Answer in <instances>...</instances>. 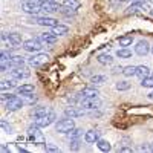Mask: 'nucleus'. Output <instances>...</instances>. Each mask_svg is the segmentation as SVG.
Wrapping results in <instances>:
<instances>
[{
  "mask_svg": "<svg viewBox=\"0 0 153 153\" xmlns=\"http://www.w3.org/2000/svg\"><path fill=\"white\" fill-rule=\"evenodd\" d=\"M8 40L14 45L16 48H19V46L22 45V35L17 34V32H9V34H8Z\"/></svg>",
  "mask_w": 153,
  "mask_h": 153,
  "instance_id": "412c9836",
  "label": "nucleus"
},
{
  "mask_svg": "<svg viewBox=\"0 0 153 153\" xmlns=\"http://www.w3.org/2000/svg\"><path fill=\"white\" fill-rule=\"evenodd\" d=\"M52 32L55 34V35H65V34H68L69 32V28L66 26V25H57V26H54L52 28Z\"/></svg>",
  "mask_w": 153,
  "mask_h": 153,
  "instance_id": "393cba45",
  "label": "nucleus"
},
{
  "mask_svg": "<svg viewBox=\"0 0 153 153\" xmlns=\"http://www.w3.org/2000/svg\"><path fill=\"white\" fill-rule=\"evenodd\" d=\"M120 152L121 153H129V152H132V147H120Z\"/></svg>",
  "mask_w": 153,
  "mask_h": 153,
  "instance_id": "a19ab883",
  "label": "nucleus"
},
{
  "mask_svg": "<svg viewBox=\"0 0 153 153\" xmlns=\"http://www.w3.org/2000/svg\"><path fill=\"white\" fill-rule=\"evenodd\" d=\"M38 40H40L42 43H46V45H54L57 42V35L54 32H45V34H42L40 37H38Z\"/></svg>",
  "mask_w": 153,
  "mask_h": 153,
  "instance_id": "2eb2a0df",
  "label": "nucleus"
},
{
  "mask_svg": "<svg viewBox=\"0 0 153 153\" xmlns=\"http://www.w3.org/2000/svg\"><path fill=\"white\" fill-rule=\"evenodd\" d=\"M97 60H98L100 65H112V63H113V58L109 54H100L97 57Z\"/></svg>",
  "mask_w": 153,
  "mask_h": 153,
  "instance_id": "b1692460",
  "label": "nucleus"
},
{
  "mask_svg": "<svg viewBox=\"0 0 153 153\" xmlns=\"http://www.w3.org/2000/svg\"><path fill=\"white\" fill-rule=\"evenodd\" d=\"M147 9H150L147 2H143V0H136V2H133L129 8H127L126 14H135V12H139V11H147Z\"/></svg>",
  "mask_w": 153,
  "mask_h": 153,
  "instance_id": "1a4fd4ad",
  "label": "nucleus"
},
{
  "mask_svg": "<svg viewBox=\"0 0 153 153\" xmlns=\"http://www.w3.org/2000/svg\"><path fill=\"white\" fill-rule=\"evenodd\" d=\"M2 152H9V150H8V147H6V146H2Z\"/></svg>",
  "mask_w": 153,
  "mask_h": 153,
  "instance_id": "37998d69",
  "label": "nucleus"
},
{
  "mask_svg": "<svg viewBox=\"0 0 153 153\" xmlns=\"http://www.w3.org/2000/svg\"><path fill=\"white\" fill-rule=\"evenodd\" d=\"M150 152H153V144H152V146H150Z\"/></svg>",
  "mask_w": 153,
  "mask_h": 153,
  "instance_id": "c03bdc74",
  "label": "nucleus"
},
{
  "mask_svg": "<svg viewBox=\"0 0 153 153\" xmlns=\"http://www.w3.org/2000/svg\"><path fill=\"white\" fill-rule=\"evenodd\" d=\"M48 61H49V55L48 54H35V55H32L28 60V63L32 68H40V66L46 65Z\"/></svg>",
  "mask_w": 153,
  "mask_h": 153,
  "instance_id": "423d86ee",
  "label": "nucleus"
},
{
  "mask_svg": "<svg viewBox=\"0 0 153 153\" xmlns=\"http://www.w3.org/2000/svg\"><path fill=\"white\" fill-rule=\"evenodd\" d=\"M141 86L143 87H153V72L149 76H146L144 80H141Z\"/></svg>",
  "mask_w": 153,
  "mask_h": 153,
  "instance_id": "c756f323",
  "label": "nucleus"
},
{
  "mask_svg": "<svg viewBox=\"0 0 153 153\" xmlns=\"http://www.w3.org/2000/svg\"><path fill=\"white\" fill-rule=\"evenodd\" d=\"M117 57L118 58H130L132 57V51L129 48H121L117 51Z\"/></svg>",
  "mask_w": 153,
  "mask_h": 153,
  "instance_id": "cd10ccee",
  "label": "nucleus"
},
{
  "mask_svg": "<svg viewBox=\"0 0 153 153\" xmlns=\"http://www.w3.org/2000/svg\"><path fill=\"white\" fill-rule=\"evenodd\" d=\"M83 135V130L81 129H75V127H74V129L68 133V136L71 138V139H75V138H80Z\"/></svg>",
  "mask_w": 153,
  "mask_h": 153,
  "instance_id": "473e14b6",
  "label": "nucleus"
},
{
  "mask_svg": "<svg viewBox=\"0 0 153 153\" xmlns=\"http://www.w3.org/2000/svg\"><path fill=\"white\" fill-rule=\"evenodd\" d=\"M63 6H68V8L76 11L81 8V2H78V0H63Z\"/></svg>",
  "mask_w": 153,
  "mask_h": 153,
  "instance_id": "bb28decb",
  "label": "nucleus"
},
{
  "mask_svg": "<svg viewBox=\"0 0 153 153\" xmlns=\"http://www.w3.org/2000/svg\"><path fill=\"white\" fill-rule=\"evenodd\" d=\"M117 89H118V91H129V89H130V83L129 81H120V83H117Z\"/></svg>",
  "mask_w": 153,
  "mask_h": 153,
  "instance_id": "f704fd0d",
  "label": "nucleus"
},
{
  "mask_svg": "<svg viewBox=\"0 0 153 153\" xmlns=\"http://www.w3.org/2000/svg\"><path fill=\"white\" fill-rule=\"evenodd\" d=\"M75 127V123H74V120L72 118H65V120H60V121H57V124H55V130L58 132V133H69L72 129Z\"/></svg>",
  "mask_w": 153,
  "mask_h": 153,
  "instance_id": "7ed1b4c3",
  "label": "nucleus"
},
{
  "mask_svg": "<svg viewBox=\"0 0 153 153\" xmlns=\"http://www.w3.org/2000/svg\"><path fill=\"white\" fill-rule=\"evenodd\" d=\"M40 129H42V127H38L35 124L31 126L29 129H28V136H29V139H31L34 144H45V136L40 132Z\"/></svg>",
  "mask_w": 153,
  "mask_h": 153,
  "instance_id": "f257e3e1",
  "label": "nucleus"
},
{
  "mask_svg": "<svg viewBox=\"0 0 153 153\" xmlns=\"http://www.w3.org/2000/svg\"><path fill=\"white\" fill-rule=\"evenodd\" d=\"M132 2H136V0H132Z\"/></svg>",
  "mask_w": 153,
  "mask_h": 153,
  "instance_id": "8fccbe9b",
  "label": "nucleus"
},
{
  "mask_svg": "<svg viewBox=\"0 0 153 153\" xmlns=\"http://www.w3.org/2000/svg\"><path fill=\"white\" fill-rule=\"evenodd\" d=\"M42 48H43V45L38 38H31V40H26L23 43V49L28 51V52H40Z\"/></svg>",
  "mask_w": 153,
  "mask_h": 153,
  "instance_id": "0eeeda50",
  "label": "nucleus"
},
{
  "mask_svg": "<svg viewBox=\"0 0 153 153\" xmlns=\"http://www.w3.org/2000/svg\"><path fill=\"white\" fill-rule=\"evenodd\" d=\"M81 106L86 107V109L95 110L101 106V101H100L98 97H95V98H81Z\"/></svg>",
  "mask_w": 153,
  "mask_h": 153,
  "instance_id": "f8f14e48",
  "label": "nucleus"
},
{
  "mask_svg": "<svg viewBox=\"0 0 153 153\" xmlns=\"http://www.w3.org/2000/svg\"><path fill=\"white\" fill-rule=\"evenodd\" d=\"M106 81V76L104 75H94L92 76V83H97V84H101Z\"/></svg>",
  "mask_w": 153,
  "mask_h": 153,
  "instance_id": "e433bc0d",
  "label": "nucleus"
},
{
  "mask_svg": "<svg viewBox=\"0 0 153 153\" xmlns=\"http://www.w3.org/2000/svg\"><path fill=\"white\" fill-rule=\"evenodd\" d=\"M9 61H11L12 68H20V66H25V58H23V57H20V55H12Z\"/></svg>",
  "mask_w": 153,
  "mask_h": 153,
  "instance_id": "a878e982",
  "label": "nucleus"
},
{
  "mask_svg": "<svg viewBox=\"0 0 153 153\" xmlns=\"http://www.w3.org/2000/svg\"><path fill=\"white\" fill-rule=\"evenodd\" d=\"M0 87H2V92L3 91H8V89H9V91H11V89H17L19 87L17 86V80L11 76L9 80H3L2 83H0Z\"/></svg>",
  "mask_w": 153,
  "mask_h": 153,
  "instance_id": "dca6fc26",
  "label": "nucleus"
},
{
  "mask_svg": "<svg viewBox=\"0 0 153 153\" xmlns=\"http://www.w3.org/2000/svg\"><path fill=\"white\" fill-rule=\"evenodd\" d=\"M152 72H150V69L147 68V66H136V76L139 80H144L146 76H149Z\"/></svg>",
  "mask_w": 153,
  "mask_h": 153,
  "instance_id": "aec40b11",
  "label": "nucleus"
},
{
  "mask_svg": "<svg viewBox=\"0 0 153 153\" xmlns=\"http://www.w3.org/2000/svg\"><path fill=\"white\" fill-rule=\"evenodd\" d=\"M97 147H98L101 152H110V150H112L110 143L107 141V139H101V138L97 141Z\"/></svg>",
  "mask_w": 153,
  "mask_h": 153,
  "instance_id": "4be33fe9",
  "label": "nucleus"
},
{
  "mask_svg": "<svg viewBox=\"0 0 153 153\" xmlns=\"http://www.w3.org/2000/svg\"><path fill=\"white\" fill-rule=\"evenodd\" d=\"M11 52L8 51H2V54H0V61H6V60H11Z\"/></svg>",
  "mask_w": 153,
  "mask_h": 153,
  "instance_id": "58836bf2",
  "label": "nucleus"
},
{
  "mask_svg": "<svg viewBox=\"0 0 153 153\" xmlns=\"http://www.w3.org/2000/svg\"><path fill=\"white\" fill-rule=\"evenodd\" d=\"M22 9L26 12V14L37 16L38 12L42 11V6H40V2H23L22 3Z\"/></svg>",
  "mask_w": 153,
  "mask_h": 153,
  "instance_id": "39448f33",
  "label": "nucleus"
},
{
  "mask_svg": "<svg viewBox=\"0 0 153 153\" xmlns=\"http://www.w3.org/2000/svg\"><path fill=\"white\" fill-rule=\"evenodd\" d=\"M0 126H2V129H3L6 133H12V132H14V127H12L11 124H8L5 120H2V121H0Z\"/></svg>",
  "mask_w": 153,
  "mask_h": 153,
  "instance_id": "72a5a7b5",
  "label": "nucleus"
},
{
  "mask_svg": "<svg viewBox=\"0 0 153 153\" xmlns=\"http://www.w3.org/2000/svg\"><path fill=\"white\" fill-rule=\"evenodd\" d=\"M100 139V132L98 130H87L86 133H84V141L86 143H89V144H94V143H97Z\"/></svg>",
  "mask_w": 153,
  "mask_h": 153,
  "instance_id": "4468645a",
  "label": "nucleus"
},
{
  "mask_svg": "<svg viewBox=\"0 0 153 153\" xmlns=\"http://www.w3.org/2000/svg\"><path fill=\"white\" fill-rule=\"evenodd\" d=\"M135 52L139 55V57H144L150 52V45L147 40H139L136 45H135Z\"/></svg>",
  "mask_w": 153,
  "mask_h": 153,
  "instance_id": "9b49d317",
  "label": "nucleus"
},
{
  "mask_svg": "<svg viewBox=\"0 0 153 153\" xmlns=\"http://www.w3.org/2000/svg\"><path fill=\"white\" fill-rule=\"evenodd\" d=\"M54 121H55V112H54V110H49L46 115H43V117H37V118L34 120V124L43 129V127L51 126Z\"/></svg>",
  "mask_w": 153,
  "mask_h": 153,
  "instance_id": "f03ea898",
  "label": "nucleus"
},
{
  "mask_svg": "<svg viewBox=\"0 0 153 153\" xmlns=\"http://www.w3.org/2000/svg\"><path fill=\"white\" fill-rule=\"evenodd\" d=\"M17 92H19L22 97L29 95V94H32V92H34V84H29V83L22 84V86H19V87H17Z\"/></svg>",
  "mask_w": 153,
  "mask_h": 153,
  "instance_id": "a211bd4d",
  "label": "nucleus"
},
{
  "mask_svg": "<svg viewBox=\"0 0 153 153\" xmlns=\"http://www.w3.org/2000/svg\"><path fill=\"white\" fill-rule=\"evenodd\" d=\"M150 16H152V17H153V9H152V11H150Z\"/></svg>",
  "mask_w": 153,
  "mask_h": 153,
  "instance_id": "49530a36",
  "label": "nucleus"
},
{
  "mask_svg": "<svg viewBox=\"0 0 153 153\" xmlns=\"http://www.w3.org/2000/svg\"><path fill=\"white\" fill-rule=\"evenodd\" d=\"M49 110H51V109H48V107H37V109L34 110V118H37V117H43V115H46Z\"/></svg>",
  "mask_w": 153,
  "mask_h": 153,
  "instance_id": "2f4dec72",
  "label": "nucleus"
},
{
  "mask_svg": "<svg viewBox=\"0 0 153 153\" xmlns=\"http://www.w3.org/2000/svg\"><path fill=\"white\" fill-rule=\"evenodd\" d=\"M60 12L63 16H66V17H71V16H75V9H71V8H68V6H63L61 5V9H60Z\"/></svg>",
  "mask_w": 153,
  "mask_h": 153,
  "instance_id": "7c9ffc66",
  "label": "nucleus"
},
{
  "mask_svg": "<svg viewBox=\"0 0 153 153\" xmlns=\"http://www.w3.org/2000/svg\"><path fill=\"white\" fill-rule=\"evenodd\" d=\"M141 150L144 152V150H150V147L149 146H141Z\"/></svg>",
  "mask_w": 153,
  "mask_h": 153,
  "instance_id": "79ce46f5",
  "label": "nucleus"
},
{
  "mask_svg": "<svg viewBox=\"0 0 153 153\" xmlns=\"http://www.w3.org/2000/svg\"><path fill=\"white\" fill-rule=\"evenodd\" d=\"M12 97H16V95H12V94H6V92L3 91V92H2V101H3V104L6 103L8 100H11Z\"/></svg>",
  "mask_w": 153,
  "mask_h": 153,
  "instance_id": "ea45409f",
  "label": "nucleus"
},
{
  "mask_svg": "<svg viewBox=\"0 0 153 153\" xmlns=\"http://www.w3.org/2000/svg\"><path fill=\"white\" fill-rule=\"evenodd\" d=\"M40 6H42V11H46V12H55L61 9V5L57 0H40Z\"/></svg>",
  "mask_w": 153,
  "mask_h": 153,
  "instance_id": "6e6552de",
  "label": "nucleus"
},
{
  "mask_svg": "<svg viewBox=\"0 0 153 153\" xmlns=\"http://www.w3.org/2000/svg\"><path fill=\"white\" fill-rule=\"evenodd\" d=\"M123 75L124 76H133L136 75V66H127L123 69Z\"/></svg>",
  "mask_w": 153,
  "mask_h": 153,
  "instance_id": "c85d7f7f",
  "label": "nucleus"
},
{
  "mask_svg": "<svg viewBox=\"0 0 153 153\" xmlns=\"http://www.w3.org/2000/svg\"><path fill=\"white\" fill-rule=\"evenodd\" d=\"M65 115L69 118H78V117H83L84 115V110L83 109H76V107H69L65 110Z\"/></svg>",
  "mask_w": 153,
  "mask_h": 153,
  "instance_id": "f3484780",
  "label": "nucleus"
},
{
  "mask_svg": "<svg viewBox=\"0 0 153 153\" xmlns=\"http://www.w3.org/2000/svg\"><path fill=\"white\" fill-rule=\"evenodd\" d=\"M29 75H31V72H29L26 68H23V66H20V68H12V71H11V76H12V78H16V80L28 78Z\"/></svg>",
  "mask_w": 153,
  "mask_h": 153,
  "instance_id": "ddd939ff",
  "label": "nucleus"
},
{
  "mask_svg": "<svg viewBox=\"0 0 153 153\" xmlns=\"http://www.w3.org/2000/svg\"><path fill=\"white\" fill-rule=\"evenodd\" d=\"M45 150H46V152H51V153H58V152H60V149L55 147V146H52V144H46V146H45Z\"/></svg>",
  "mask_w": 153,
  "mask_h": 153,
  "instance_id": "4c0bfd02",
  "label": "nucleus"
},
{
  "mask_svg": "<svg viewBox=\"0 0 153 153\" xmlns=\"http://www.w3.org/2000/svg\"><path fill=\"white\" fill-rule=\"evenodd\" d=\"M118 42H120V46L129 48V46H132V43H133V35H123V37L118 38Z\"/></svg>",
  "mask_w": 153,
  "mask_h": 153,
  "instance_id": "5701e85b",
  "label": "nucleus"
},
{
  "mask_svg": "<svg viewBox=\"0 0 153 153\" xmlns=\"http://www.w3.org/2000/svg\"><path fill=\"white\" fill-rule=\"evenodd\" d=\"M150 52H152V54H153V48H152V49H150Z\"/></svg>",
  "mask_w": 153,
  "mask_h": 153,
  "instance_id": "09e8293b",
  "label": "nucleus"
},
{
  "mask_svg": "<svg viewBox=\"0 0 153 153\" xmlns=\"http://www.w3.org/2000/svg\"><path fill=\"white\" fill-rule=\"evenodd\" d=\"M69 149H71V150H78V149H80V138H75V139H71V144H69Z\"/></svg>",
  "mask_w": 153,
  "mask_h": 153,
  "instance_id": "c9c22d12",
  "label": "nucleus"
},
{
  "mask_svg": "<svg viewBox=\"0 0 153 153\" xmlns=\"http://www.w3.org/2000/svg\"><path fill=\"white\" fill-rule=\"evenodd\" d=\"M31 23H35V25H40V26H48V28H54L58 25V20L54 19V17H32L31 19Z\"/></svg>",
  "mask_w": 153,
  "mask_h": 153,
  "instance_id": "20e7f679",
  "label": "nucleus"
},
{
  "mask_svg": "<svg viewBox=\"0 0 153 153\" xmlns=\"http://www.w3.org/2000/svg\"><path fill=\"white\" fill-rule=\"evenodd\" d=\"M149 97H150V98H153V92H152V94H150V95H149Z\"/></svg>",
  "mask_w": 153,
  "mask_h": 153,
  "instance_id": "de8ad7c7",
  "label": "nucleus"
},
{
  "mask_svg": "<svg viewBox=\"0 0 153 153\" xmlns=\"http://www.w3.org/2000/svg\"><path fill=\"white\" fill-rule=\"evenodd\" d=\"M80 95H81V98H95L100 95V92L95 87H86V89H83V92Z\"/></svg>",
  "mask_w": 153,
  "mask_h": 153,
  "instance_id": "6ab92c4d",
  "label": "nucleus"
},
{
  "mask_svg": "<svg viewBox=\"0 0 153 153\" xmlns=\"http://www.w3.org/2000/svg\"><path fill=\"white\" fill-rule=\"evenodd\" d=\"M121 2H132V0H121Z\"/></svg>",
  "mask_w": 153,
  "mask_h": 153,
  "instance_id": "a18cd8bd",
  "label": "nucleus"
},
{
  "mask_svg": "<svg viewBox=\"0 0 153 153\" xmlns=\"http://www.w3.org/2000/svg\"><path fill=\"white\" fill-rule=\"evenodd\" d=\"M23 100L20 98V97H12L11 100H8L6 103H5V107H6V110H9V112H12V110H19L20 107H23Z\"/></svg>",
  "mask_w": 153,
  "mask_h": 153,
  "instance_id": "9d476101",
  "label": "nucleus"
}]
</instances>
